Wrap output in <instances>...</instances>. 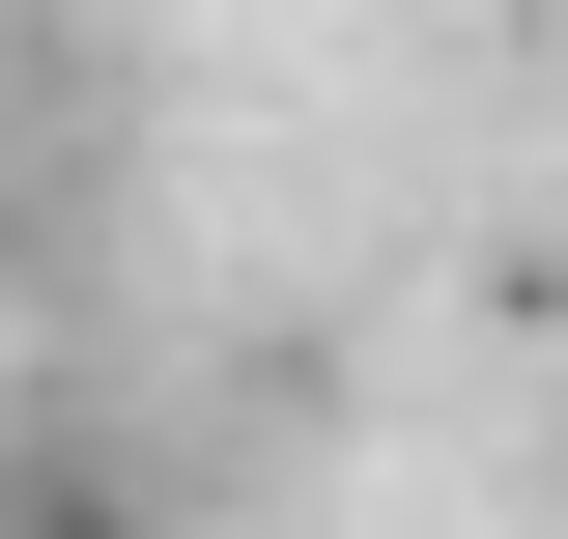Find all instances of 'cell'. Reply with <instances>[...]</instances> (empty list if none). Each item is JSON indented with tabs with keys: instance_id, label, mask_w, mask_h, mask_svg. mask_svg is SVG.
<instances>
[{
	"instance_id": "obj_1",
	"label": "cell",
	"mask_w": 568,
	"mask_h": 539,
	"mask_svg": "<svg viewBox=\"0 0 568 539\" xmlns=\"http://www.w3.org/2000/svg\"><path fill=\"white\" fill-rule=\"evenodd\" d=\"M0 539H171V482H142V426L29 398V426H0Z\"/></svg>"
}]
</instances>
